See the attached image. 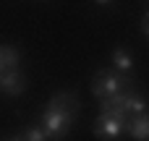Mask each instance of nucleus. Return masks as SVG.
Wrapping results in <instances>:
<instances>
[{
	"mask_svg": "<svg viewBox=\"0 0 149 141\" xmlns=\"http://www.w3.org/2000/svg\"><path fill=\"white\" fill-rule=\"evenodd\" d=\"M128 76H123L120 71L115 68H102L94 73L92 78V94L97 99H107V97H115V94H123L128 89Z\"/></svg>",
	"mask_w": 149,
	"mask_h": 141,
	"instance_id": "nucleus-1",
	"label": "nucleus"
},
{
	"mask_svg": "<svg viewBox=\"0 0 149 141\" xmlns=\"http://www.w3.org/2000/svg\"><path fill=\"white\" fill-rule=\"evenodd\" d=\"M73 120H76V118H71V115L63 113L60 107L47 105V107L42 110V126H39V128L45 131V136H47L50 141H60L63 136H68Z\"/></svg>",
	"mask_w": 149,
	"mask_h": 141,
	"instance_id": "nucleus-2",
	"label": "nucleus"
},
{
	"mask_svg": "<svg viewBox=\"0 0 149 141\" xmlns=\"http://www.w3.org/2000/svg\"><path fill=\"white\" fill-rule=\"evenodd\" d=\"M126 123L128 120H120V118H113V115L100 113V118L94 120V136L102 139V141H115L126 133Z\"/></svg>",
	"mask_w": 149,
	"mask_h": 141,
	"instance_id": "nucleus-3",
	"label": "nucleus"
},
{
	"mask_svg": "<svg viewBox=\"0 0 149 141\" xmlns=\"http://www.w3.org/2000/svg\"><path fill=\"white\" fill-rule=\"evenodd\" d=\"M0 92L8 94V97H18V94H24V92H26V76H24L18 68L0 73Z\"/></svg>",
	"mask_w": 149,
	"mask_h": 141,
	"instance_id": "nucleus-4",
	"label": "nucleus"
},
{
	"mask_svg": "<svg viewBox=\"0 0 149 141\" xmlns=\"http://www.w3.org/2000/svg\"><path fill=\"white\" fill-rule=\"evenodd\" d=\"M126 131L131 133V139H136V141H149V113L131 115L128 123H126Z\"/></svg>",
	"mask_w": 149,
	"mask_h": 141,
	"instance_id": "nucleus-5",
	"label": "nucleus"
},
{
	"mask_svg": "<svg viewBox=\"0 0 149 141\" xmlns=\"http://www.w3.org/2000/svg\"><path fill=\"white\" fill-rule=\"evenodd\" d=\"M50 105H55V107H60L63 113H68L71 118H76L79 115V97L73 94V92H58V94H52V99H50Z\"/></svg>",
	"mask_w": 149,
	"mask_h": 141,
	"instance_id": "nucleus-6",
	"label": "nucleus"
},
{
	"mask_svg": "<svg viewBox=\"0 0 149 141\" xmlns=\"http://www.w3.org/2000/svg\"><path fill=\"white\" fill-rule=\"evenodd\" d=\"M113 68L120 71L123 76H131L134 73V55L126 47H115L113 50Z\"/></svg>",
	"mask_w": 149,
	"mask_h": 141,
	"instance_id": "nucleus-7",
	"label": "nucleus"
},
{
	"mask_svg": "<svg viewBox=\"0 0 149 141\" xmlns=\"http://www.w3.org/2000/svg\"><path fill=\"white\" fill-rule=\"evenodd\" d=\"M123 107H126V115H128V118H131V115H141V113H147V102H144V97H141L139 92H131V89L123 92Z\"/></svg>",
	"mask_w": 149,
	"mask_h": 141,
	"instance_id": "nucleus-8",
	"label": "nucleus"
},
{
	"mask_svg": "<svg viewBox=\"0 0 149 141\" xmlns=\"http://www.w3.org/2000/svg\"><path fill=\"white\" fill-rule=\"evenodd\" d=\"M100 107H102V113H105V115H113V118L128 120V115H126V107H123V94H115V97L100 99Z\"/></svg>",
	"mask_w": 149,
	"mask_h": 141,
	"instance_id": "nucleus-9",
	"label": "nucleus"
},
{
	"mask_svg": "<svg viewBox=\"0 0 149 141\" xmlns=\"http://www.w3.org/2000/svg\"><path fill=\"white\" fill-rule=\"evenodd\" d=\"M18 60H21V55H18V50L13 44H0V73L13 71L18 65Z\"/></svg>",
	"mask_w": 149,
	"mask_h": 141,
	"instance_id": "nucleus-10",
	"label": "nucleus"
},
{
	"mask_svg": "<svg viewBox=\"0 0 149 141\" xmlns=\"http://www.w3.org/2000/svg\"><path fill=\"white\" fill-rule=\"evenodd\" d=\"M21 136H24V141H50L47 136H45V131H42L39 126H29V128H26Z\"/></svg>",
	"mask_w": 149,
	"mask_h": 141,
	"instance_id": "nucleus-11",
	"label": "nucleus"
},
{
	"mask_svg": "<svg viewBox=\"0 0 149 141\" xmlns=\"http://www.w3.org/2000/svg\"><path fill=\"white\" fill-rule=\"evenodd\" d=\"M141 29H144V34L149 37V10L144 13V18H141Z\"/></svg>",
	"mask_w": 149,
	"mask_h": 141,
	"instance_id": "nucleus-12",
	"label": "nucleus"
},
{
	"mask_svg": "<svg viewBox=\"0 0 149 141\" xmlns=\"http://www.w3.org/2000/svg\"><path fill=\"white\" fill-rule=\"evenodd\" d=\"M94 3H97V5H110L113 0H94Z\"/></svg>",
	"mask_w": 149,
	"mask_h": 141,
	"instance_id": "nucleus-13",
	"label": "nucleus"
}]
</instances>
